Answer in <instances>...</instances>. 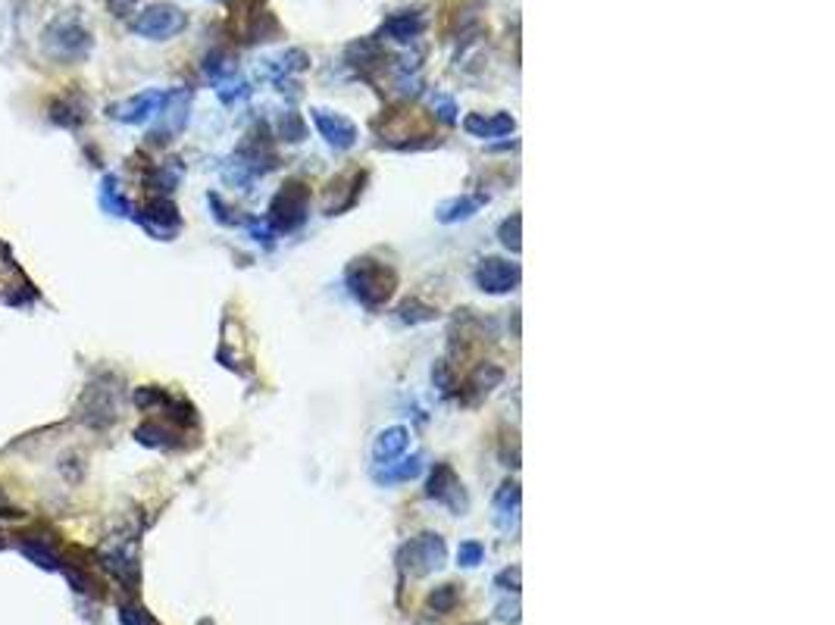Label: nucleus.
Listing matches in <instances>:
<instances>
[{
	"mask_svg": "<svg viewBox=\"0 0 835 625\" xmlns=\"http://www.w3.org/2000/svg\"><path fill=\"white\" fill-rule=\"evenodd\" d=\"M91 47H94L91 32L85 29V22L76 13L57 16L44 29V35H41V50H44V54L51 57V60H57V63H66V66L88 60Z\"/></svg>",
	"mask_w": 835,
	"mask_h": 625,
	"instance_id": "obj_1",
	"label": "nucleus"
},
{
	"mask_svg": "<svg viewBox=\"0 0 835 625\" xmlns=\"http://www.w3.org/2000/svg\"><path fill=\"white\" fill-rule=\"evenodd\" d=\"M345 282L351 288V294L360 300L363 307H382L385 300L395 291L398 279L385 263L373 260V257H360L348 266Z\"/></svg>",
	"mask_w": 835,
	"mask_h": 625,
	"instance_id": "obj_2",
	"label": "nucleus"
},
{
	"mask_svg": "<svg viewBox=\"0 0 835 625\" xmlns=\"http://www.w3.org/2000/svg\"><path fill=\"white\" fill-rule=\"evenodd\" d=\"M448 560V547H445V538L435 535V532H426V535H416L410 538L404 547H401V554H398V563L404 572L416 575V579H423V575L441 569Z\"/></svg>",
	"mask_w": 835,
	"mask_h": 625,
	"instance_id": "obj_3",
	"label": "nucleus"
},
{
	"mask_svg": "<svg viewBox=\"0 0 835 625\" xmlns=\"http://www.w3.org/2000/svg\"><path fill=\"white\" fill-rule=\"evenodd\" d=\"M310 210V188L301 182H288L269 204V229L273 232H294L307 222Z\"/></svg>",
	"mask_w": 835,
	"mask_h": 625,
	"instance_id": "obj_4",
	"label": "nucleus"
},
{
	"mask_svg": "<svg viewBox=\"0 0 835 625\" xmlns=\"http://www.w3.org/2000/svg\"><path fill=\"white\" fill-rule=\"evenodd\" d=\"M185 25H188V16H185L182 7L151 4L132 19V32L138 38H147V41H169V38H176L179 32H185Z\"/></svg>",
	"mask_w": 835,
	"mask_h": 625,
	"instance_id": "obj_5",
	"label": "nucleus"
},
{
	"mask_svg": "<svg viewBox=\"0 0 835 625\" xmlns=\"http://www.w3.org/2000/svg\"><path fill=\"white\" fill-rule=\"evenodd\" d=\"M426 494L435 500V504L448 507L457 516L466 513V507H470V497H466V488L460 482V475L448 463H435V469L429 475V485H426Z\"/></svg>",
	"mask_w": 835,
	"mask_h": 625,
	"instance_id": "obj_6",
	"label": "nucleus"
},
{
	"mask_svg": "<svg viewBox=\"0 0 835 625\" xmlns=\"http://www.w3.org/2000/svg\"><path fill=\"white\" fill-rule=\"evenodd\" d=\"M138 222L144 225V232L147 235H154L160 241H173L182 229V216H179V207L173 204L169 197H154L151 204H147L141 213H138Z\"/></svg>",
	"mask_w": 835,
	"mask_h": 625,
	"instance_id": "obj_7",
	"label": "nucleus"
},
{
	"mask_svg": "<svg viewBox=\"0 0 835 625\" xmlns=\"http://www.w3.org/2000/svg\"><path fill=\"white\" fill-rule=\"evenodd\" d=\"M520 266L510 263V260H498V257H488L479 263L476 269V285L485 294H507L520 285Z\"/></svg>",
	"mask_w": 835,
	"mask_h": 625,
	"instance_id": "obj_8",
	"label": "nucleus"
},
{
	"mask_svg": "<svg viewBox=\"0 0 835 625\" xmlns=\"http://www.w3.org/2000/svg\"><path fill=\"white\" fill-rule=\"evenodd\" d=\"M310 113H313V122H316L319 135L326 138L329 147H335V150H351V147L357 144V125H354L348 116L332 113V110H323V107H316V110H310Z\"/></svg>",
	"mask_w": 835,
	"mask_h": 625,
	"instance_id": "obj_9",
	"label": "nucleus"
},
{
	"mask_svg": "<svg viewBox=\"0 0 835 625\" xmlns=\"http://www.w3.org/2000/svg\"><path fill=\"white\" fill-rule=\"evenodd\" d=\"M163 100H166V91H141V94H135V97H129V100H122V104H113L107 113H110V119H116V122L141 125V122H147L151 116L160 113Z\"/></svg>",
	"mask_w": 835,
	"mask_h": 625,
	"instance_id": "obj_10",
	"label": "nucleus"
},
{
	"mask_svg": "<svg viewBox=\"0 0 835 625\" xmlns=\"http://www.w3.org/2000/svg\"><path fill=\"white\" fill-rule=\"evenodd\" d=\"M188 107H191V91L179 88V91H166V100L160 107V129L154 132L157 141H169L173 135H179L188 122Z\"/></svg>",
	"mask_w": 835,
	"mask_h": 625,
	"instance_id": "obj_11",
	"label": "nucleus"
},
{
	"mask_svg": "<svg viewBox=\"0 0 835 625\" xmlns=\"http://www.w3.org/2000/svg\"><path fill=\"white\" fill-rule=\"evenodd\" d=\"M116 410H119L116 391H110L104 385H91L82 397V419L97 425V429H101V425H110L116 419Z\"/></svg>",
	"mask_w": 835,
	"mask_h": 625,
	"instance_id": "obj_12",
	"label": "nucleus"
},
{
	"mask_svg": "<svg viewBox=\"0 0 835 625\" xmlns=\"http://www.w3.org/2000/svg\"><path fill=\"white\" fill-rule=\"evenodd\" d=\"M495 525L501 532L517 529L520 522V485L517 482H504L501 491L495 494Z\"/></svg>",
	"mask_w": 835,
	"mask_h": 625,
	"instance_id": "obj_13",
	"label": "nucleus"
},
{
	"mask_svg": "<svg viewBox=\"0 0 835 625\" xmlns=\"http://www.w3.org/2000/svg\"><path fill=\"white\" fill-rule=\"evenodd\" d=\"M426 29V19L420 13H395V16H388L385 25H382V35L391 38V41H398V44H410L423 35Z\"/></svg>",
	"mask_w": 835,
	"mask_h": 625,
	"instance_id": "obj_14",
	"label": "nucleus"
},
{
	"mask_svg": "<svg viewBox=\"0 0 835 625\" xmlns=\"http://www.w3.org/2000/svg\"><path fill=\"white\" fill-rule=\"evenodd\" d=\"M463 129L470 135H476V138H501V135H510L513 129H517V122H513L510 113H495V116L473 113V116H466Z\"/></svg>",
	"mask_w": 835,
	"mask_h": 625,
	"instance_id": "obj_15",
	"label": "nucleus"
},
{
	"mask_svg": "<svg viewBox=\"0 0 835 625\" xmlns=\"http://www.w3.org/2000/svg\"><path fill=\"white\" fill-rule=\"evenodd\" d=\"M407 447H410V429H404V425H391V429L379 432V438L373 444V457L382 466H388L391 460H398Z\"/></svg>",
	"mask_w": 835,
	"mask_h": 625,
	"instance_id": "obj_16",
	"label": "nucleus"
},
{
	"mask_svg": "<svg viewBox=\"0 0 835 625\" xmlns=\"http://www.w3.org/2000/svg\"><path fill=\"white\" fill-rule=\"evenodd\" d=\"M482 204H485V197H470V194L451 197V200H445V204L435 210V219L445 222V225H454V222H463V219L476 216Z\"/></svg>",
	"mask_w": 835,
	"mask_h": 625,
	"instance_id": "obj_17",
	"label": "nucleus"
},
{
	"mask_svg": "<svg viewBox=\"0 0 835 625\" xmlns=\"http://www.w3.org/2000/svg\"><path fill=\"white\" fill-rule=\"evenodd\" d=\"M101 207L113 216H132V204L122 197L116 175H107V179L101 182Z\"/></svg>",
	"mask_w": 835,
	"mask_h": 625,
	"instance_id": "obj_18",
	"label": "nucleus"
},
{
	"mask_svg": "<svg viewBox=\"0 0 835 625\" xmlns=\"http://www.w3.org/2000/svg\"><path fill=\"white\" fill-rule=\"evenodd\" d=\"M420 469H423V457H410V460H404V463H388L382 472H376V479L379 482H385V485H391V482H407V479H416V475H420Z\"/></svg>",
	"mask_w": 835,
	"mask_h": 625,
	"instance_id": "obj_19",
	"label": "nucleus"
},
{
	"mask_svg": "<svg viewBox=\"0 0 835 625\" xmlns=\"http://www.w3.org/2000/svg\"><path fill=\"white\" fill-rule=\"evenodd\" d=\"M501 379H504V372H501L498 366L485 363V366H479V369L470 375V382H466V388H470L476 397H482V394H488L491 388H498V385H501Z\"/></svg>",
	"mask_w": 835,
	"mask_h": 625,
	"instance_id": "obj_20",
	"label": "nucleus"
},
{
	"mask_svg": "<svg viewBox=\"0 0 835 625\" xmlns=\"http://www.w3.org/2000/svg\"><path fill=\"white\" fill-rule=\"evenodd\" d=\"M22 554H26L32 563H38L41 569H63V560L57 550H51V544L29 541V544H22Z\"/></svg>",
	"mask_w": 835,
	"mask_h": 625,
	"instance_id": "obj_21",
	"label": "nucleus"
},
{
	"mask_svg": "<svg viewBox=\"0 0 835 625\" xmlns=\"http://www.w3.org/2000/svg\"><path fill=\"white\" fill-rule=\"evenodd\" d=\"M426 604H429V610L435 616H445V613H451L460 604V591H457V585H441V588H435L429 594Z\"/></svg>",
	"mask_w": 835,
	"mask_h": 625,
	"instance_id": "obj_22",
	"label": "nucleus"
},
{
	"mask_svg": "<svg viewBox=\"0 0 835 625\" xmlns=\"http://www.w3.org/2000/svg\"><path fill=\"white\" fill-rule=\"evenodd\" d=\"M520 229H523V216L520 213H513L510 219H504L501 222V244L507 247V250H513V254H520Z\"/></svg>",
	"mask_w": 835,
	"mask_h": 625,
	"instance_id": "obj_23",
	"label": "nucleus"
},
{
	"mask_svg": "<svg viewBox=\"0 0 835 625\" xmlns=\"http://www.w3.org/2000/svg\"><path fill=\"white\" fill-rule=\"evenodd\" d=\"M482 560H485V547H482L479 541H463V544L457 547V563H460V566L473 569V566H479Z\"/></svg>",
	"mask_w": 835,
	"mask_h": 625,
	"instance_id": "obj_24",
	"label": "nucleus"
},
{
	"mask_svg": "<svg viewBox=\"0 0 835 625\" xmlns=\"http://www.w3.org/2000/svg\"><path fill=\"white\" fill-rule=\"evenodd\" d=\"M119 622H122V625H157L154 616L147 613L144 607H138V604H126V607H122V610H119Z\"/></svg>",
	"mask_w": 835,
	"mask_h": 625,
	"instance_id": "obj_25",
	"label": "nucleus"
},
{
	"mask_svg": "<svg viewBox=\"0 0 835 625\" xmlns=\"http://www.w3.org/2000/svg\"><path fill=\"white\" fill-rule=\"evenodd\" d=\"M398 313H401L404 322H429V319H435V310H432V307H423L420 300H407V304H404Z\"/></svg>",
	"mask_w": 835,
	"mask_h": 625,
	"instance_id": "obj_26",
	"label": "nucleus"
},
{
	"mask_svg": "<svg viewBox=\"0 0 835 625\" xmlns=\"http://www.w3.org/2000/svg\"><path fill=\"white\" fill-rule=\"evenodd\" d=\"M279 132L285 135V141H304V122H301V116L298 113H285Z\"/></svg>",
	"mask_w": 835,
	"mask_h": 625,
	"instance_id": "obj_27",
	"label": "nucleus"
},
{
	"mask_svg": "<svg viewBox=\"0 0 835 625\" xmlns=\"http://www.w3.org/2000/svg\"><path fill=\"white\" fill-rule=\"evenodd\" d=\"M432 110L438 113L441 122H448V125L457 122V104H454L451 97H435V100H432Z\"/></svg>",
	"mask_w": 835,
	"mask_h": 625,
	"instance_id": "obj_28",
	"label": "nucleus"
},
{
	"mask_svg": "<svg viewBox=\"0 0 835 625\" xmlns=\"http://www.w3.org/2000/svg\"><path fill=\"white\" fill-rule=\"evenodd\" d=\"M520 579H523V572H520V566H510V569H504L501 575H498V588H504V591H513V594H520Z\"/></svg>",
	"mask_w": 835,
	"mask_h": 625,
	"instance_id": "obj_29",
	"label": "nucleus"
},
{
	"mask_svg": "<svg viewBox=\"0 0 835 625\" xmlns=\"http://www.w3.org/2000/svg\"><path fill=\"white\" fill-rule=\"evenodd\" d=\"M135 4H138V0H107V10H110L116 19H122V16H129V13L135 10Z\"/></svg>",
	"mask_w": 835,
	"mask_h": 625,
	"instance_id": "obj_30",
	"label": "nucleus"
},
{
	"mask_svg": "<svg viewBox=\"0 0 835 625\" xmlns=\"http://www.w3.org/2000/svg\"><path fill=\"white\" fill-rule=\"evenodd\" d=\"M498 619L501 622H520V607L517 604H501L498 607Z\"/></svg>",
	"mask_w": 835,
	"mask_h": 625,
	"instance_id": "obj_31",
	"label": "nucleus"
}]
</instances>
